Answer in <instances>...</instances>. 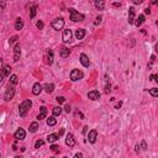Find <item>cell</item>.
Masks as SVG:
<instances>
[{"label": "cell", "mask_w": 158, "mask_h": 158, "mask_svg": "<svg viewBox=\"0 0 158 158\" xmlns=\"http://www.w3.org/2000/svg\"><path fill=\"white\" fill-rule=\"evenodd\" d=\"M32 106V101L31 100H25L20 104L19 106V113H20V116L21 117H25L27 115V111L30 110V108Z\"/></svg>", "instance_id": "6da1fadb"}, {"label": "cell", "mask_w": 158, "mask_h": 158, "mask_svg": "<svg viewBox=\"0 0 158 158\" xmlns=\"http://www.w3.org/2000/svg\"><path fill=\"white\" fill-rule=\"evenodd\" d=\"M69 17H70V20L74 21V22H79V21H83V20H84V15L78 12L75 9H73V8L69 9Z\"/></svg>", "instance_id": "7a4b0ae2"}, {"label": "cell", "mask_w": 158, "mask_h": 158, "mask_svg": "<svg viewBox=\"0 0 158 158\" xmlns=\"http://www.w3.org/2000/svg\"><path fill=\"white\" fill-rule=\"evenodd\" d=\"M51 26H52L55 30H57V31L62 30V29L64 27V20H63V17H57V19H55V20L52 21V23H51Z\"/></svg>", "instance_id": "3957f363"}, {"label": "cell", "mask_w": 158, "mask_h": 158, "mask_svg": "<svg viewBox=\"0 0 158 158\" xmlns=\"http://www.w3.org/2000/svg\"><path fill=\"white\" fill-rule=\"evenodd\" d=\"M83 77H84V73H83L82 70H79V69H73V70L70 72V80H72V82L80 80V79H83Z\"/></svg>", "instance_id": "277c9868"}, {"label": "cell", "mask_w": 158, "mask_h": 158, "mask_svg": "<svg viewBox=\"0 0 158 158\" xmlns=\"http://www.w3.org/2000/svg\"><path fill=\"white\" fill-rule=\"evenodd\" d=\"M14 95H15V88H14V85H9L8 87V89L5 90V94H4V99L6 100V101H9V100H11L12 98H14Z\"/></svg>", "instance_id": "5b68a950"}, {"label": "cell", "mask_w": 158, "mask_h": 158, "mask_svg": "<svg viewBox=\"0 0 158 158\" xmlns=\"http://www.w3.org/2000/svg\"><path fill=\"white\" fill-rule=\"evenodd\" d=\"M20 56H21V48H20L19 43H16L14 47V62H19Z\"/></svg>", "instance_id": "8992f818"}, {"label": "cell", "mask_w": 158, "mask_h": 158, "mask_svg": "<svg viewBox=\"0 0 158 158\" xmlns=\"http://www.w3.org/2000/svg\"><path fill=\"white\" fill-rule=\"evenodd\" d=\"M72 31L68 29V30H64L63 31V35H62V40H63V42L64 43H68V42H70V40H72Z\"/></svg>", "instance_id": "52a82bcc"}, {"label": "cell", "mask_w": 158, "mask_h": 158, "mask_svg": "<svg viewBox=\"0 0 158 158\" xmlns=\"http://www.w3.org/2000/svg\"><path fill=\"white\" fill-rule=\"evenodd\" d=\"M79 61H80V63L83 64V67L88 68L89 67V64H90V62H89V57L87 56L85 53H82L80 56H79Z\"/></svg>", "instance_id": "ba28073f"}, {"label": "cell", "mask_w": 158, "mask_h": 158, "mask_svg": "<svg viewBox=\"0 0 158 158\" xmlns=\"http://www.w3.org/2000/svg\"><path fill=\"white\" fill-rule=\"evenodd\" d=\"M66 145H67L68 147H74V145H75V138H74L73 134H67V136H66Z\"/></svg>", "instance_id": "9c48e42d"}, {"label": "cell", "mask_w": 158, "mask_h": 158, "mask_svg": "<svg viewBox=\"0 0 158 158\" xmlns=\"http://www.w3.org/2000/svg\"><path fill=\"white\" fill-rule=\"evenodd\" d=\"M88 98L93 100V101H96V100H99L100 99V93L98 90H91L88 93Z\"/></svg>", "instance_id": "30bf717a"}, {"label": "cell", "mask_w": 158, "mask_h": 158, "mask_svg": "<svg viewBox=\"0 0 158 158\" xmlns=\"http://www.w3.org/2000/svg\"><path fill=\"white\" fill-rule=\"evenodd\" d=\"M96 137H98V131L96 130H91L89 131V135H88V141L90 143H95L96 141Z\"/></svg>", "instance_id": "8fae6325"}, {"label": "cell", "mask_w": 158, "mask_h": 158, "mask_svg": "<svg viewBox=\"0 0 158 158\" xmlns=\"http://www.w3.org/2000/svg\"><path fill=\"white\" fill-rule=\"evenodd\" d=\"M46 116H47V108L46 106H41L40 108V114L37 115V120H43L46 119Z\"/></svg>", "instance_id": "7c38bea8"}, {"label": "cell", "mask_w": 158, "mask_h": 158, "mask_svg": "<svg viewBox=\"0 0 158 158\" xmlns=\"http://www.w3.org/2000/svg\"><path fill=\"white\" fill-rule=\"evenodd\" d=\"M135 8L134 6H131L130 9H128V23H135Z\"/></svg>", "instance_id": "4fadbf2b"}, {"label": "cell", "mask_w": 158, "mask_h": 158, "mask_svg": "<svg viewBox=\"0 0 158 158\" xmlns=\"http://www.w3.org/2000/svg\"><path fill=\"white\" fill-rule=\"evenodd\" d=\"M15 138H16V141H19V140H23L25 138V136H26V132H25V130L23 128H19L16 132H15Z\"/></svg>", "instance_id": "5bb4252c"}, {"label": "cell", "mask_w": 158, "mask_h": 158, "mask_svg": "<svg viewBox=\"0 0 158 158\" xmlns=\"http://www.w3.org/2000/svg\"><path fill=\"white\" fill-rule=\"evenodd\" d=\"M94 5H95V9H96V10L101 11V10H104V8H105V0H95V1H94Z\"/></svg>", "instance_id": "9a60e30c"}, {"label": "cell", "mask_w": 158, "mask_h": 158, "mask_svg": "<svg viewBox=\"0 0 158 158\" xmlns=\"http://www.w3.org/2000/svg\"><path fill=\"white\" fill-rule=\"evenodd\" d=\"M85 34H87V31H85L84 29H78V30L75 31V38H77V40H83V38L85 37Z\"/></svg>", "instance_id": "2e32d148"}, {"label": "cell", "mask_w": 158, "mask_h": 158, "mask_svg": "<svg viewBox=\"0 0 158 158\" xmlns=\"http://www.w3.org/2000/svg\"><path fill=\"white\" fill-rule=\"evenodd\" d=\"M42 91V87L40 83H35L34 87H32V94L34 95H40V93Z\"/></svg>", "instance_id": "e0dca14e"}, {"label": "cell", "mask_w": 158, "mask_h": 158, "mask_svg": "<svg viewBox=\"0 0 158 158\" xmlns=\"http://www.w3.org/2000/svg\"><path fill=\"white\" fill-rule=\"evenodd\" d=\"M59 137H61V136L57 135V134H51V135L47 136V142H48V143H53V142H56V141L59 140Z\"/></svg>", "instance_id": "ac0fdd59"}, {"label": "cell", "mask_w": 158, "mask_h": 158, "mask_svg": "<svg viewBox=\"0 0 158 158\" xmlns=\"http://www.w3.org/2000/svg\"><path fill=\"white\" fill-rule=\"evenodd\" d=\"M10 73H11V67H10V66H5V67L3 68L1 78H6V77H10Z\"/></svg>", "instance_id": "d6986e66"}, {"label": "cell", "mask_w": 158, "mask_h": 158, "mask_svg": "<svg viewBox=\"0 0 158 158\" xmlns=\"http://www.w3.org/2000/svg\"><path fill=\"white\" fill-rule=\"evenodd\" d=\"M23 27V21L21 17H17L16 19V21H15V30H17V31H20V30H22Z\"/></svg>", "instance_id": "ffe728a7"}, {"label": "cell", "mask_w": 158, "mask_h": 158, "mask_svg": "<svg viewBox=\"0 0 158 158\" xmlns=\"http://www.w3.org/2000/svg\"><path fill=\"white\" fill-rule=\"evenodd\" d=\"M69 55H70V49H69V48L63 47V48L61 49V57H62V58H67V57H69Z\"/></svg>", "instance_id": "44dd1931"}, {"label": "cell", "mask_w": 158, "mask_h": 158, "mask_svg": "<svg viewBox=\"0 0 158 158\" xmlns=\"http://www.w3.org/2000/svg\"><path fill=\"white\" fill-rule=\"evenodd\" d=\"M143 22H145V15H138V17L136 19V21H135V25L137 27H140Z\"/></svg>", "instance_id": "7402d4cb"}, {"label": "cell", "mask_w": 158, "mask_h": 158, "mask_svg": "<svg viewBox=\"0 0 158 158\" xmlns=\"http://www.w3.org/2000/svg\"><path fill=\"white\" fill-rule=\"evenodd\" d=\"M45 89H46V93H47V94H51V93H53V90H55V85H53L52 83H51V84H46Z\"/></svg>", "instance_id": "603a6c76"}, {"label": "cell", "mask_w": 158, "mask_h": 158, "mask_svg": "<svg viewBox=\"0 0 158 158\" xmlns=\"http://www.w3.org/2000/svg\"><path fill=\"white\" fill-rule=\"evenodd\" d=\"M57 124V120L55 119V115L53 116H49L48 119H47V125L48 126H55Z\"/></svg>", "instance_id": "cb8c5ba5"}, {"label": "cell", "mask_w": 158, "mask_h": 158, "mask_svg": "<svg viewBox=\"0 0 158 158\" xmlns=\"http://www.w3.org/2000/svg\"><path fill=\"white\" fill-rule=\"evenodd\" d=\"M36 14H37V5H34V6L30 9V19H35Z\"/></svg>", "instance_id": "d4e9b609"}, {"label": "cell", "mask_w": 158, "mask_h": 158, "mask_svg": "<svg viewBox=\"0 0 158 158\" xmlns=\"http://www.w3.org/2000/svg\"><path fill=\"white\" fill-rule=\"evenodd\" d=\"M47 59H48V61H47V63H48V64H52V63H53V51H52V49H49V51H48Z\"/></svg>", "instance_id": "484cf974"}, {"label": "cell", "mask_w": 158, "mask_h": 158, "mask_svg": "<svg viewBox=\"0 0 158 158\" xmlns=\"http://www.w3.org/2000/svg\"><path fill=\"white\" fill-rule=\"evenodd\" d=\"M38 130V124L35 121V122H32V124L30 125V132H32V134H35L36 131Z\"/></svg>", "instance_id": "4316f807"}, {"label": "cell", "mask_w": 158, "mask_h": 158, "mask_svg": "<svg viewBox=\"0 0 158 158\" xmlns=\"http://www.w3.org/2000/svg\"><path fill=\"white\" fill-rule=\"evenodd\" d=\"M61 114H62V108H61V106L53 108V115H55V116H59Z\"/></svg>", "instance_id": "83f0119b"}, {"label": "cell", "mask_w": 158, "mask_h": 158, "mask_svg": "<svg viewBox=\"0 0 158 158\" xmlns=\"http://www.w3.org/2000/svg\"><path fill=\"white\" fill-rule=\"evenodd\" d=\"M149 94H151L153 98H158V88H152V89H149Z\"/></svg>", "instance_id": "f1b7e54d"}, {"label": "cell", "mask_w": 158, "mask_h": 158, "mask_svg": "<svg viewBox=\"0 0 158 158\" xmlns=\"http://www.w3.org/2000/svg\"><path fill=\"white\" fill-rule=\"evenodd\" d=\"M10 83H11L12 85H16L17 84V75H15V74L10 75Z\"/></svg>", "instance_id": "f546056e"}, {"label": "cell", "mask_w": 158, "mask_h": 158, "mask_svg": "<svg viewBox=\"0 0 158 158\" xmlns=\"http://www.w3.org/2000/svg\"><path fill=\"white\" fill-rule=\"evenodd\" d=\"M49 148H51V151H52L53 153H58V152L61 151V149H59V146H57V145H52Z\"/></svg>", "instance_id": "4dcf8cb0"}, {"label": "cell", "mask_w": 158, "mask_h": 158, "mask_svg": "<svg viewBox=\"0 0 158 158\" xmlns=\"http://www.w3.org/2000/svg\"><path fill=\"white\" fill-rule=\"evenodd\" d=\"M45 143V141H42V140H37L36 141V143H35V148H40V147L42 146Z\"/></svg>", "instance_id": "1f68e13d"}, {"label": "cell", "mask_w": 158, "mask_h": 158, "mask_svg": "<svg viewBox=\"0 0 158 158\" xmlns=\"http://www.w3.org/2000/svg\"><path fill=\"white\" fill-rule=\"evenodd\" d=\"M43 26H45V23H43V21H41V20H38V21L36 22V27H37V29H40V30H42V29H43Z\"/></svg>", "instance_id": "d6a6232c"}, {"label": "cell", "mask_w": 158, "mask_h": 158, "mask_svg": "<svg viewBox=\"0 0 158 158\" xmlns=\"http://www.w3.org/2000/svg\"><path fill=\"white\" fill-rule=\"evenodd\" d=\"M110 90H111V85H110V83H106L105 84V93L108 94V93H110Z\"/></svg>", "instance_id": "836d02e7"}, {"label": "cell", "mask_w": 158, "mask_h": 158, "mask_svg": "<svg viewBox=\"0 0 158 158\" xmlns=\"http://www.w3.org/2000/svg\"><path fill=\"white\" fill-rule=\"evenodd\" d=\"M17 38H19V37H17V36H12L11 38H10V40H9V43H10V45H12V43H14V42H16V41H17Z\"/></svg>", "instance_id": "e575fe53"}, {"label": "cell", "mask_w": 158, "mask_h": 158, "mask_svg": "<svg viewBox=\"0 0 158 158\" xmlns=\"http://www.w3.org/2000/svg\"><path fill=\"white\" fill-rule=\"evenodd\" d=\"M56 100H57L58 102H59V104H63V102L66 101V99H64L63 96H57V98H56Z\"/></svg>", "instance_id": "d590c367"}, {"label": "cell", "mask_w": 158, "mask_h": 158, "mask_svg": "<svg viewBox=\"0 0 158 158\" xmlns=\"http://www.w3.org/2000/svg\"><path fill=\"white\" fill-rule=\"evenodd\" d=\"M149 80H154L156 83H158V75L157 74H152V75L149 77Z\"/></svg>", "instance_id": "8d00e7d4"}, {"label": "cell", "mask_w": 158, "mask_h": 158, "mask_svg": "<svg viewBox=\"0 0 158 158\" xmlns=\"http://www.w3.org/2000/svg\"><path fill=\"white\" fill-rule=\"evenodd\" d=\"M64 111H66V113H70V111H72V108H70V106H69V105H66V106H64Z\"/></svg>", "instance_id": "74e56055"}, {"label": "cell", "mask_w": 158, "mask_h": 158, "mask_svg": "<svg viewBox=\"0 0 158 158\" xmlns=\"http://www.w3.org/2000/svg\"><path fill=\"white\" fill-rule=\"evenodd\" d=\"M134 1V4L135 5H140V4H142L143 3V0H132Z\"/></svg>", "instance_id": "f35d334b"}, {"label": "cell", "mask_w": 158, "mask_h": 158, "mask_svg": "<svg viewBox=\"0 0 158 158\" xmlns=\"http://www.w3.org/2000/svg\"><path fill=\"white\" fill-rule=\"evenodd\" d=\"M141 147H142V149H147V143H146V141H142V143H141Z\"/></svg>", "instance_id": "ab89813d"}, {"label": "cell", "mask_w": 158, "mask_h": 158, "mask_svg": "<svg viewBox=\"0 0 158 158\" xmlns=\"http://www.w3.org/2000/svg\"><path fill=\"white\" fill-rule=\"evenodd\" d=\"M100 22H101V16H98V17H96V21H95V25H99Z\"/></svg>", "instance_id": "60d3db41"}, {"label": "cell", "mask_w": 158, "mask_h": 158, "mask_svg": "<svg viewBox=\"0 0 158 158\" xmlns=\"http://www.w3.org/2000/svg\"><path fill=\"white\" fill-rule=\"evenodd\" d=\"M75 115H77V116H79L80 119H84V115H83L82 113H79V111H75Z\"/></svg>", "instance_id": "b9f144b4"}, {"label": "cell", "mask_w": 158, "mask_h": 158, "mask_svg": "<svg viewBox=\"0 0 158 158\" xmlns=\"http://www.w3.org/2000/svg\"><path fill=\"white\" fill-rule=\"evenodd\" d=\"M121 105H122V102L121 101H119L116 105H115V109H119V108H121Z\"/></svg>", "instance_id": "7bdbcfd3"}, {"label": "cell", "mask_w": 158, "mask_h": 158, "mask_svg": "<svg viewBox=\"0 0 158 158\" xmlns=\"http://www.w3.org/2000/svg\"><path fill=\"white\" fill-rule=\"evenodd\" d=\"M145 14H148V15H149V14H151V9H149V8H146V9H145Z\"/></svg>", "instance_id": "ee69618b"}, {"label": "cell", "mask_w": 158, "mask_h": 158, "mask_svg": "<svg viewBox=\"0 0 158 158\" xmlns=\"http://www.w3.org/2000/svg\"><path fill=\"white\" fill-rule=\"evenodd\" d=\"M114 6H115V8H120V6H121V3H114Z\"/></svg>", "instance_id": "f6af8a7d"}, {"label": "cell", "mask_w": 158, "mask_h": 158, "mask_svg": "<svg viewBox=\"0 0 158 158\" xmlns=\"http://www.w3.org/2000/svg\"><path fill=\"white\" fill-rule=\"evenodd\" d=\"M87 132H88V126H84V128H83V134L85 135Z\"/></svg>", "instance_id": "bcb514c9"}, {"label": "cell", "mask_w": 158, "mask_h": 158, "mask_svg": "<svg viewBox=\"0 0 158 158\" xmlns=\"http://www.w3.org/2000/svg\"><path fill=\"white\" fill-rule=\"evenodd\" d=\"M63 134H64V128H61V130H59V134H58V135H59V136H62Z\"/></svg>", "instance_id": "7dc6e473"}, {"label": "cell", "mask_w": 158, "mask_h": 158, "mask_svg": "<svg viewBox=\"0 0 158 158\" xmlns=\"http://www.w3.org/2000/svg\"><path fill=\"white\" fill-rule=\"evenodd\" d=\"M135 148H136V149H135V151H136V153H138V152H140V146H138V145H136V147H135Z\"/></svg>", "instance_id": "c3c4849f"}, {"label": "cell", "mask_w": 158, "mask_h": 158, "mask_svg": "<svg viewBox=\"0 0 158 158\" xmlns=\"http://www.w3.org/2000/svg\"><path fill=\"white\" fill-rule=\"evenodd\" d=\"M82 157H83L82 153H77V154H75V158H82Z\"/></svg>", "instance_id": "681fc988"}, {"label": "cell", "mask_w": 158, "mask_h": 158, "mask_svg": "<svg viewBox=\"0 0 158 158\" xmlns=\"http://www.w3.org/2000/svg\"><path fill=\"white\" fill-rule=\"evenodd\" d=\"M154 49H156V52L158 53V42L156 43V45H154Z\"/></svg>", "instance_id": "f907efd6"}, {"label": "cell", "mask_w": 158, "mask_h": 158, "mask_svg": "<svg viewBox=\"0 0 158 158\" xmlns=\"http://www.w3.org/2000/svg\"><path fill=\"white\" fill-rule=\"evenodd\" d=\"M12 149H14V151H16V149H17V147H16V145H15V143L12 145Z\"/></svg>", "instance_id": "816d5d0a"}, {"label": "cell", "mask_w": 158, "mask_h": 158, "mask_svg": "<svg viewBox=\"0 0 158 158\" xmlns=\"http://www.w3.org/2000/svg\"><path fill=\"white\" fill-rule=\"evenodd\" d=\"M4 1H5V0H4Z\"/></svg>", "instance_id": "f5cc1de1"}]
</instances>
